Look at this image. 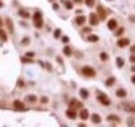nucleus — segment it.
<instances>
[{
    "instance_id": "1",
    "label": "nucleus",
    "mask_w": 135,
    "mask_h": 127,
    "mask_svg": "<svg viewBox=\"0 0 135 127\" xmlns=\"http://www.w3.org/2000/svg\"><path fill=\"white\" fill-rule=\"evenodd\" d=\"M33 23L36 28H42L43 27V19H42V14L40 12H35L33 15Z\"/></svg>"
},
{
    "instance_id": "2",
    "label": "nucleus",
    "mask_w": 135,
    "mask_h": 127,
    "mask_svg": "<svg viewBox=\"0 0 135 127\" xmlns=\"http://www.w3.org/2000/svg\"><path fill=\"white\" fill-rule=\"evenodd\" d=\"M82 74L87 77H93V76H96V71L89 66H85L82 68Z\"/></svg>"
},
{
    "instance_id": "3",
    "label": "nucleus",
    "mask_w": 135,
    "mask_h": 127,
    "mask_svg": "<svg viewBox=\"0 0 135 127\" xmlns=\"http://www.w3.org/2000/svg\"><path fill=\"white\" fill-rule=\"evenodd\" d=\"M97 13H98V16L101 20H105L106 17H107V14H106V10L103 9V6L99 5L97 7Z\"/></svg>"
},
{
    "instance_id": "4",
    "label": "nucleus",
    "mask_w": 135,
    "mask_h": 127,
    "mask_svg": "<svg viewBox=\"0 0 135 127\" xmlns=\"http://www.w3.org/2000/svg\"><path fill=\"white\" fill-rule=\"evenodd\" d=\"M98 100L102 103L103 105H105V106H108V105L110 104V100L108 99V97L106 96V95H99Z\"/></svg>"
},
{
    "instance_id": "5",
    "label": "nucleus",
    "mask_w": 135,
    "mask_h": 127,
    "mask_svg": "<svg viewBox=\"0 0 135 127\" xmlns=\"http://www.w3.org/2000/svg\"><path fill=\"white\" fill-rule=\"evenodd\" d=\"M99 23V19H98V16L95 14V13H92L89 15V24L93 25V26H96L98 25Z\"/></svg>"
},
{
    "instance_id": "6",
    "label": "nucleus",
    "mask_w": 135,
    "mask_h": 127,
    "mask_svg": "<svg viewBox=\"0 0 135 127\" xmlns=\"http://www.w3.org/2000/svg\"><path fill=\"white\" fill-rule=\"evenodd\" d=\"M129 40L127 39V38H123V39H119L118 40V47H121V48H124V47H126V46H128L129 45Z\"/></svg>"
},
{
    "instance_id": "7",
    "label": "nucleus",
    "mask_w": 135,
    "mask_h": 127,
    "mask_svg": "<svg viewBox=\"0 0 135 127\" xmlns=\"http://www.w3.org/2000/svg\"><path fill=\"white\" fill-rule=\"evenodd\" d=\"M70 108H81L82 106H83V104L81 102H79L78 100H76V99H73L71 102H70Z\"/></svg>"
},
{
    "instance_id": "8",
    "label": "nucleus",
    "mask_w": 135,
    "mask_h": 127,
    "mask_svg": "<svg viewBox=\"0 0 135 127\" xmlns=\"http://www.w3.org/2000/svg\"><path fill=\"white\" fill-rule=\"evenodd\" d=\"M107 26L110 30H114L116 28V26H118V22H116V20H114V19H110L107 23Z\"/></svg>"
},
{
    "instance_id": "9",
    "label": "nucleus",
    "mask_w": 135,
    "mask_h": 127,
    "mask_svg": "<svg viewBox=\"0 0 135 127\" xmlns=\"http://www.w3.org/2000/svg\"><path fill=\"white\" fill-rule=\"evenodd\" d=\"M66 115H67V117H68V118H69V119H72V120L76 119V117H77L76 112H75V110H73L72 108H70V109H68V110H67V112H66Z\"/></svg>"
},
{
    "instance_id": "10",
    "label": "nucleus",
    "mask_w": 135,
    "mask_h": 127,
    "mask_svg": "<svg viewBox=\"0 0 135 127\" xmlns=\"http://www.w3.org/2000/svg\"><path fill=\"white\" fill-rule=\"evenodd\" d=\"M13 105L16 107V108H18V109H23L24 108V103H23L22 101H20V100H15L14 103H13Z\"/></svg>"
},
{
    "instance_id": "11",
    "label": "nucleus",
    "mask_w": 135,
    "mask_h": 127,
    "mask_svg": "<svg viewBox=\"0 0 135 127\" xmlns=\"http://www.w3.org/2000/svg\"><path fill=\"white\" fill-rule=\"evenodd\" d=\"M79 116L82 120H86V119H88V110L85 109V108H83V109L80 110Z\"/></svg>"
},
{
    "instance_id": "12",
    "label": "nucleus",
    "mask_w": 135,
    "mask_h": 127,
    "mask_svg": "<svg viewBox=\"0 0 135 127\" xmlns=\"http://www.w3.org/2000/svg\"><path fill=\"white\" fill-rule=\"evenodd\" d=\"M92 121H93V123H95V124H99V123H101L102 119H101V117L98 113H93L92 116Z\"/></svg>"
},
{
    "instance_id": "13",
    "label": "nucleus",
    "mask_w": 135,
    "mask_h": 127,
    "mask_svg": "<svg viewBox=\"0 0 135 127\" xmlns=\"http://www.w3.org/2000/svg\"><path fill=\"white\" fill-rule=\"evenodd\" d=\"M6 25L7 28H8L10 33H14V25H13V21L9 19V18H6Z\"/></svg>"
},
{
    "instance_id": "14",
    "label": "nucleus",
    "mask_w": 135,
    "mask_h": 127,
    "mask_svg": "<svg viewBox=\"0 0 135 127\" xmlns=\"http://www.w3.org/2000/svg\"><path fill=\"white\" fill-rule=\"evenodd\" d=\"M115 94H116V96L119 97V98H125L127 96V92L123 89H118V91L115 92Z\"/></svg>"
},
{
    "instance_id": "15",
    "label": "nucleus",
    "mask_w": 135,
    "mask_h": 127,
    "mask_svg": "<svg viewBox=\"0 0 135 127\" xmlns=\"http://www.w3.org/2000/svg\"><path fill=\"white\" fill-rule=\"evenodd\" d=\"M85 20L86 19H85L84 16H78L76 19H75V22H76L78 25H82L83 23H85Z\"/></svg>"
},
{
    "instance_id": "16",
    "label": "nucleus",
    "mask_w": 135,
    "mask_h": 127,
    "mask_svg": "<svg viewBox=\"0 0 135 127\" xmlns=\"http://www.w3.org/2000/svg\"><path fill=\"white\" fill-rule=\"evenodd\" d=\"M107 121H112V122L119 123L121 122V119H119L118 117H116V116H114V115H109L107 117Z\"/></svg>"
},
{
    "instance_id": "17",
    "label": "nucleus",
    "mask_w": 135,
    "mask_h": 127,
    "mask_svg": "<svg viewBox=\"0 0 135 127\" xmlns=\"http://www.w3.org/2000/svg\"><path fill=\"white\" fill-rule=\"evenodd\" d=\"M114 82H115V78L114 77H109L107 80H106L105 84H106V86H113L114 84Z\"/></svg>"
},
{
    "instance_id": "18",
    "label": "nucleus",
    "mask_w": 135,
    "mask_h": 127,
    "mask_svg": "<svg viewBox=\"0 0 135 127\" xmlns=\"http://www.w3.org/2000/svg\"><path fill=\"white\" fill-rule=\"evenodd\" d=\"M80 96H81V98H83V99H87L88 92L85 89H81L80 90Z\"/></svg>"
},
{
    "instance_id": "19",
    "label": "nucleus",
    "mask_w": 135,
    "mask_h": 127,
    "mask_svg": "<svg viewBox=\"0 0 135 127\" xmlns=\"http://www.w3.org/2000/svg\"><path fill=\"white\" fill-rule=\"evenodd\" d=\"M87 40H88L89 42H93V43H95V42H98V41H99V36H96V34H90V36L87 38Z\"/></svg>"
},
{
    "instance_id": "20",
    "label": "nucleus",
    "mask_w": 135,
    "mask_h": 127,
    "mask_svg": "<svg viewBox=\"0 0 135 127\" xmlns=\"http://www.w3.org/2000/svg\"><path fill=\"white\" fill-rule=\"evenodd\" d=\"M19 15L21 16V17L25 18V19H28V18H29V13L26 12V10H23V9L19 10Z\"/></svg>"
},
{
    "instance_id": "21",
    "label": "nucleus",
    "mask_w": 135,
    "mask_h": 127,
    "mask_svg": "<svg viewBox=\"0 0 135 127\" xmlns=\"http://www.w3.org/2000/svg\"><path fill=\"white\" fill-rule=\"evenodd\" d=\"M63 53L67 55V56H71V54H72V49H71V47H69V46H66L63 48Z\"/></svg>"
},
{
    "instance_id": "22",
    "label": "nucleus",
    "mask_w": 135,
    "mask_h": 127,
    "mask_svg": "<svg viewBox=\"0 0 135 127\" xmlns=\"http://www.w3.org/2000/svg\"><path fill=\"white\" fill-rule=\"evenodd\" d=\"M64 6H66L67 9H73V4L71 1H69V0H66L64 1Z\"/></svg>"
},
{
    "instance_id": "23",
    "label": "nucleus",
    "mask_w": 135,
    "mask_h": 127,
    "mask_svg": "<svg viewBox=\"0 0 135 127\" xmlns=\"http://www.w3.org/2000/svg\"><path fill=\"white\" fill-rule=\"evenodd\" d=\"M116 64H118V68H122L124 66V60L123 59H121V57H118L116 59Z\"/></svg>"
},
{
    "instance_id": "24",
    "label": "nucleus",
    "mask_w": 135,
    "mask_h": 127,
    "mask_svg": "<svg viewBox=\"0 0 135 127\" xmlns=\"http://www.w3.org/2000/svg\"><path fill=\"white\" fill-rule=\"evenodd\" d=\"M85 4L89 7H93L95 4V0H85Z\"/></svg>"
},
{
    "instance_id": "25",
    "label": "nucleus",
    "mask_w": 135,
    "mask_h": 127,
    "mask_svg": "<svg viewBox=\"0 0 135 127\" xmlns=\"http://www.w3.org/2000/svg\"><path fill=\"white\" fill-rule=\"evenodd\" d=\"M100 59L102 60H107L108 59V54L105 53V52H102V53L100 54Z\"/></svg>"
},
{
    "instance_id": "26",
    "label": "nucleus",
    "mask_w": 135,
    "mask_h": 127,
    "mask_svg": "<svg viewBox=\"0 0 135 127\" xmlns=\"http://www.w3.org/2000/svg\"><path fill=\"white\" fill-rule=\"evenodd\" d=\"M27 100L30 102H35L36 101V97L34 96V95H29V96L27 97Z\"/></svg>"
},
{
    "instance_id": "27",
    "label": "nucleus",
    "mask_w": 135,
    "mask_h": 127,
    "mask_svg": "<svg viewBox=\"0 0 135 127\" xmlns=\"http://www.w3.org/2000/svg\"><path fill=\"white\" fill-rule=\"evenodd\" d=\"M60 29H56L55 30V32H54V38H56V39H58L59 38V36H60Z\"/></svg>"
},
{
    "instance_id": "28",
    "label": "nucleus",
    "mask_w": 135,
    "mask_h": 127,
    "mask_svg": "<svg viewBox=\"0 0 135 127\" xmlns=\"http://www.w3.org/2000/svg\"><path fill=\"white\" fill-rule=\"evenodd\" d=\"M124 31H125V29H124L123 27H121V28H119V29L115 32V36H121L122 33H124Z\"/></svg>"
},
{
    "instance_id": "29",
    "label": "nucleus",
    "mask_w": 135,
    "mask_h": 127,
    "mask_svg": "<svg viewBox=\"0 0 135 127\" xmlns=\"http://www.w3.org/2000/svg\"><path fill=\"white\" fill-rule=\"evenodd\" d=\"M22 60L23 63H33V60L32 59H25V57H22Z\"/></svg>"
},
{
    "instance_id": "30",
    "label": "nucleus",
    "mask_w": 135,
    "mask_h": 127,
    "mask_svg": "<svg viewBox=\"0 0 135 127\" xmlns=\"http://www.w3.org/2000/svg\"><path fill=\"white\" fill-rule=\"evenodd\" d=\"M129 20L131 21V22H133V23H135V15H131L129 17Z\"/></svg>"
},
{
    "instance_id": "31",
    "label": "nucleus",
    "mask_w": 135,
    "mask_h": 127,
    "mask_svg": "<svg viewBox=\"0 0 135 127\" xmlns=\"http://www.w3.org/2000/svg\"><path fill=\"white\" fill-rule=\"evenodd\" d=\"M41 102L42 103H47V102H48V98H47V97H42Z\"/></svg>"
},
{
    "instance_id": "32",
    "label": "nucleus",
    "mask_w": 135,
    "mask_h": 127,
    "mask_svg": "<svg viewBox=\"0 0 135 127\" xmlns=\"http://www.w3.org/2000/svg\"><path fill=\"white\" fill-rule=\"evenodd\" d=\"M26 56L27 57H32V56H34V53H33V52H27V53H26Z\"/></svg>"
},
{
    "instance_id": "33",
    "label": "nucleus",
    "mask_w": 135,
    "mask_h": 127,
    "mask_svg": "<svg viewBox=\"0 0 135 127\" xmlns=\"http://www.w3.org/2000/svg\"><path fill=\"white\" fill-rule=\"evenodd\" d=\"M89 31H92V29H90L89 27H85V28H83V32H89Z\"/></svg>"
},
{
    "instance_id": "34",
    "label": "nucleus",
    "mask_w": 135,
    "mask_h": 127,
    "mask_svg": "<svg viewBox=\"0 0 135 127\" xmlns=\"http://www.w3.org/2000/svg\"><path fill=\"white\" fill-rule=\"evenodd\" d=\"M69 41H70V40H69L68 36H63V38H62V42H63V43H68Z\"/></svg>"
},
{
    "instance_id": "35",
    "label": "nucleus",
    "mask_w": 135,
    "mask_h": 127,
    "mask_svg": "<svg viewBox=\"0 0 135 127\" xmlns=\"http://www.w3.org/2000/svg\"><path fill=\"white\" fill-rule=\"evenodd\" d=\"M130 62H131V63H135V55L130 56Z\"/></svg>"
},
{
    "instance_id": "36",
    "label": "nucleus",
    "mask_w": 135,
    "mask_h": 127,
    "mask_svg": "<svg viewBox=\"0 0 135 127\" xmlns=\"http://www.w3.org/2000/svg\"><path fill=\"white\" fill-rule=\"evenodd\" d=\"M27 43H29V39L25 38V39H24V41H22V44H27Z\"/></svg>"
},
{
    "instance_id": "37",
    "label": "nucleus",
    "mask_w": 135,
    "mask_h": 127,
    "mask_svg": "<svg viewBox=\"0 0 135 127\" xmlns=\"http://www.w3.org/2000/svg\"><path fill=\"white\" fill-rule=\"evenodd\" d=\"M130 50H131V52H135V45L134 46H132L131 48H130Z\"/></svg>"
},
{
    "instance_id": "38",
    "label": "nucleus",
    "mask_w": 135,
    "mask_h": 127,
    "mask_svg": "<svg viewBox=\"0 0 135 127\" xmlns=\"http://www.w3.org/2000/svg\"><path fill=\"white\" fill-rule=\"evenodd\" d=\"M18 84H19V86H24V83H23L21 80H19V82H18Z\"/></svg>"
},
{
    "instance_id": "39",
    "label": "nucleus",
    "mask_w": 135,
    "mask_h": 127,
    "mask_svg": "<svg viewBox=\"0 0 135 127\" xmlns=\"http://www.w3.org/2000/svg\"><path fill=\"white\" fill-rule=\"evenodd\" d=\"M53 9H58V5H57V4H53Z\"/></svg>"
},
{
    "instance_id": "40",
    "label": "nucleus",
    "mask_w": 135,
    "mask_h": 127,
    "mask_svg": "<svg viewBox=\"0 0 135 127\" xmlns=\"http://www.w3.org/2000/svg\"><path fill=\"white\" fill-rule=\"evenodd\" d=\"M75 2H77V3H81L82 2V0H74Z\"/></svg>"
},
{
    "instance_id": "41",
    "label": "nucleus",
    "mask_w": 135,
    "mask_h": 127,
    "mask_svg": "<svg viewBox=\"0 0 135 127\" xmlns=\"http://www.w3.org/2000/svg\"><path fill=\"white\" fill-rule=\"evenodd\" d=\"M132 81H133V83H135V76H133V77H132Z\"/></svg>"
},
{
    "instance_id": "42",
    "label": "nucleus",
    "mask_w": 135,
    "mask_h": 127,
    "mask_svg": "<svg viewBox=\"0 0 135 127\" xmlns=\"http://www.w3.org/2000/svg\"><path fill=\"white\" fill-rule=\"evenodd\" d=\"M2 25H3V22H2V20L0 19V26H2Z\"/></svg>"
},
{
    "instance_id": "43",
    "label": "nucleus",
    "mask_w": 135,
    "mask_h": 127,
    "mask_svg": "<svg viewBox=\"0 0 135 127\" xmlns=\"http://www.w3.org/2000/svg\"><path fill=\"white\" fill-rule=\"evenodd\" d=\"M132 71H133V72H135V67H132V69H131Z\"/></svg>"
},
{
    "instance_id": "44",
    "label": "nucleus",
    "mask_w": 135,
    "mask_h": 127,
    "mask_svg": "<svg viewBox=\"0 0 135 127\" xmlns=\"http://www.w3.org/2000/svg\"><path fill=\"white\" fill-rule=\"evenodd\" d=\"M2 32H3V30H2V29H0V36H1V33Z\"/></svg>"
},
{
    "instance_id": "45",
    "label": "nucleus",
    "mask_w": 135,
    "mask_h": 127,
    "mask_svg": "<svg viewBox=\"0 0 135 127\" xmlns=\"http://www.w3.org/2000/svg\"><path fill=\"white\" fill-rule=\"evenodd\" d=\"M133 112H134V113H135V106H134V107H133Z\"/></svg>"
},
{
    "instance_id": "46",
    "label": "nucleus",
    "mask_w": 135,
    "mask_h": 127,
    "mask_svg": "<svg viewBox=\"0 0 135 127\" xmlns=\"http://www.w3.org/2000/svg\"><path fill=\"white\" fill-rule=\"evenodd\" d=\"M2 6V3H1V2H0V7H1Z\"/></svg>"
}]
</instances>
